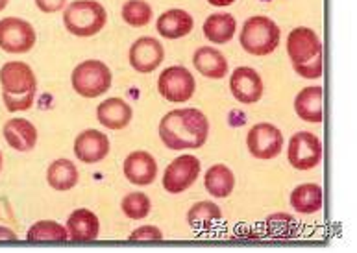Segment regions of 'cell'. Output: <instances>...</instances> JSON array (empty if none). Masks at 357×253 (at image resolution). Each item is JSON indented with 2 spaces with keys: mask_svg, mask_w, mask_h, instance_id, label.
I'll use <instances>...</instances> for the list:
<instances>
[{
  "mask_svg": "<svg viewBox=\"0 0 357 253\" xmlns=\"http://www.w3.org/2000/svg\"><path fill=\"white\" fill-rule=\"evenodd\" d=\"M209 121L200 109L169 111L160 122V139L169 150H198L208 141Z\"/></svg>",
  "mask_w": 357,
  "mask_h": 253,
  "instance_id": "obj_1",
  "label": "cell"
},
{
  "mask_svg": "<svg viewBox=\"0 0 357 253\" xmlns=\"http://www.w3.org/2000/svg\"><path fill=\"white\" fill-rule=\"evenodd\" d=\"M287 54L294 72L305 79H319L324 72L322 43L314 30L298 26L287 37Z\"/></svg>",
  "mask_w": 357,
  "mask_h": 253,
  "instance_id": "obj_2",
  "label": "cell"
},
{
  "mask_svg": "<svg viewBox=\"0 0 357 253\" xmlns=\"http://www.w3.org/2000/svg\"><path fill=\"white\" fill-rule=\"evenodd\" d=\"M107 13L95 0H75L65 8L63 24L73 36L93 37L106 26Z\"/></svg>",
  "mask_w": 357,
  "mask_h": 253,
  "instance_id": "obj_3",
  "label": "cell"
},
{
  "mask_svg": "<svg viewBox=\"0 0 357 253\" xmlns=\"http://www.w3.org/2000/svg\"><path fill=\"white\" fill-rule=\"evenodd\" d=\"M243 50L252 56H268L280 45V26L265 15L246 19L239 36Z\"/></svg>",
  "mask_w": 357,
  "mask_h": 253,
  "instance_id": "obj_4",
  "label": "cell"
},
{
  "mask_svg": "<svg viewBox=\"0 0 357 253\" xmlns=\"http://www.w3.org/2000/svg\"><path fill=\"white\" fill-rule=\"evenodd\" d=\"M113 82V74L104 61L98 59H86L76 65L70 74L73 89L84 98H98L109 91Z\"/></svg>",
  "mask_w": 357,
  "mask_h": 253,
  "instance_id": "obj_5",
  "label": "cell"
},
{
  "mask_svg": "<svg viewBox=\"0 0 357 253\" xmlns=\"http://www.w3.org/2000/svg\"><path fill=\"white\" fill-rule=\"evenodd\" d=\"M158 91L171 104H185L195 95L197 82H195V76L185 67L174 65V67H169V69L160 74Z\"/></svg>",
  "mask_w": 357,
  "mask_h": 253,
  "instance_id": "obj_6",
  "label": "cell"
},
{
  "mask_svg": "<svg viewBox=\"0 0 357 253\" xmlns=\"http://www.w3.org/2000/svg\"><path fill=\"white\" fill-rule=\"evenodd\" d=\"M36 30L19 17H6L0 21V48L8 54H26L36 45Z\"/></svg>",
  "mask_w": 357,
  "mask_h": 253,
  "instance_id": "obj_7",
  "label": "cell"
},
{
  "mask_svg": "<svg viewBox=\"0 0 357 253\" xmlns=\"http://www.w3.org/2000/svg\"><path fill=\"white\" fill-rule=\"evenodd\" d=\"M200 159L191 155V153H183L180 158L169 163L163 174V189L171 194H181L185 192L189 187L195 185V181L200 176Z\"/></svg>",
  "mask_w": 357,
  "mask_h": 253,
  "instance_id": "obj_8",
  "label": "cell"
},
{
  "mask_svg": "<svg viewBox=\"0 0 357 253\" xmlns=\"http://www.w3.org/2000/svg\"><path fill=\"white\" fill-rule=\"evenodd\" d=\"M287 158L296 170H311L322 161V143L311 132L294 133L287 146Z\"/></svg>",
  "mask_w": 357,
  "mask_h": 253,
  "instance_id": "obj_9",
  "label": "cell"
},
{
  "mask_svg": "<svg viewBox=\"0 0 357 253\" xmlns=\"http://www.w3.org/2000/svg\"><path fill=\"white\" fill-rule=\"evenodd\" d=\"M246 146L256 159L268 161V159L278 158L283 148L282 130L268 122H259L256 126H252L246 135Z\"/></svg>",
  "mask_w": 357,
  "mask_h": 253,
  "instance_id": "obj_10",
  "label": "cell"
},
{
  "mask_svg": "<svg viewBox=\"0 0 357 253\" xmlns=\"http://www.w3.org/2000/svg\"><path fill=\"white\" fill-rule=\"evenodd\" d=\"M0 85L6 95L38 93V79L30 65L22 61H8L0 67Z\"/></svg>",
  "mask_w": 357,
  "mask_h": 253,
  "instance_id": "obj_11",
  "label": "cell"
},
{
  "mask_svg": "<svg viewBox=\"0 0 357 253\" xmlns=\"http://www.w3.org/2000/svg\"><path fill=\"white\" fill-rule=\"evenodd\" d=\"M130 65L141 74L154 72L165 59V48L155 37H139L130 47Z\"/></svg>",
  "mask_w": 357,
  "mask_h": 253,
  "instance_id": "obj_12",
  "label": "cell"
},
{
  "mask_svg": "<svg viewBox=\"0 0 357 253\" xmlns=\"http://www.w3.org/2000/svg\"><path fill=\"white\" fill-rule=\"evenodd\" d=\"M229 89L241 104H257L263 96V79L250 67H239L229 78Z\"/></svg>",
  "mask_w": 357,
  "mask_h": 253,
  "instance_id": "obj_13",
  "label": "cell"
},
{
  "mask_svg": "<svg viewBox=\"0 0 357 253\" xmlns=\"http://www.w3.org/2000/svg\"><path fill=\"white\" fill-rule=\"evenodd\" d=\"M109 153V139L98 130H86L75 139V155L86 164L100 163Z\"/></svg>",
  "mask_w": 357,
  "mask_h": 253,
  "instance_id": "obj_14",
  "label": "cell"
},
{
  "mask_svg": "<svg viewBox=\"0 0 357 253\" xmlns=\"http://www.w3.org/2000/svg\"><path fill=\"white\" fill-rule=\"evenodd\" d=\"M124 176L130 183L137 185V187H146L152 185L158 178V163L152 153L137 150L132 152L128 158L124 159L123 164Z\"/></svg>",
  "mask_w": 357,
  "mask_h": 253,
  "instance_id": "obj_15",
  "label": "cell"
},
{
  "mask_svg": "<svg viewBox=\"0 0 357 253\" xmlns=\"http://www.w3.org/2000/svg\"><path fill=\"white\" fill-rule=\"evenodd\" d=\"M294 111L302 121L320 124L324 121V89L319 85L304 87L294 98Z\"/></svg>",
  "mask_w": 357,
  "mask_h": 253,
  "instance_id": "obj_16",
  "label": "cell"
},
{
  "mask_svg": "<svg viewBox=\"0 0 357 253\" xmlns=\"http://www.w3.org/2000/svg\"><path fill=\"white\" fill-rule=\"evenodd\" d=\"M134 111L123 98H107L96 107V118L107 130H124L132 122Z\"/></svg>",
  "mask_w": 357,
  "mask_h": 253,
  "instance_id": "obj_17",
  "label": "cell"
},
{
  "mask_svg": "<svg viewBox=\"0 0 357 253\" xmlns=\"http://www.w3.org/2000/svg\"><path fill=\"white\" fill-rule=\"evenodd\" d=\"M4 139L17 152H30L38 144V130L26 118H10L4 124Z\"/></svg>",
  "mask_w": 357,
  "mask_h": 253,
  "instance_id": "obj_18",
  "label": "cell"
},
{
  "mask_svg": "<svg viewBox=\"0 0 357 253\" xmlns=\"http://www.w3.org/2000/svg\"><path fill=\"white\" fill-rule=\"evenodd\" d=\"M67 233L75 243H89L95 240L100 233V220L89 209H76L67 218Z\"/></svg>",
  "mask_w": 357,
  "mask_h": 253,
  "instance_id": "obj_19",
  "label": "cell"
},
{
  "mask_svg": "<svg viewBox=\"0 0 357 253\" xmlns=\"http://www.w3.org/2000/svg\"><path fill=\"white\" fill-rule=\"evenodd\" d=\"M192 26H195V21L191 13L185 10H178V8L161 13L155 22V30L165 39H181L189 36L192 32Z\"/></svg>",
  "mask_w": 357,
  "mask_h": 253,
  "instance_id": "obj_20",
  "label": "cell"
},
{
  "mask_svg": "<svg viewBox=\"0 0 357 253\" xmlns=\"http://www.w3.org/2000/svg\"><path fill=\"white\" fill-rule=\"evenodd\" d=\"M192 65L198 72L211 79H222L228 74V59L215 47H200L192 56Z\"/></svg>",
  "mask_w": 357,
  "mask_h": 253,
  "instance_id": "obj_21",
  "label": "cell"
},
{
  "mask_svg": "<svg viewBox=\"0 0 357 253\" xmlns=\"http://www.w3.org/2000/svg\"><path fill=\"white\" fill-rule=\"evenodd\" d=\"M324 194L317 183H302L291 192V207L300 215H313L322 209Z\"/></svg>",
  "mask_w": 357,
  "mask_h": 253,
  "instance_id": "obj_22",
  "label": "cell"
},
{
  "mask_svg": "<svg viewBox=\"0 0 357 253\" xmlns=\"http://www.w3.org/2000/svg\"><path fill=\"white\" fill-rule=\"evenodd\" d=\"M204 36L213 45H226L234 39L237 21L231 13H213L204 21Z\"/></svg>",
  "mask_w": 357,
  "mask_h": 253,
  "instance_id": "obj_23",
  "label": "cell"
},
{
  "mask_svg": "<svg viewBox=\"0 0 357 253\" xmlns=\"http://www.w3.org/2000/svg\"><path fill=\"white\" fill-rule=\"evenodd\" d=\"M78 180H80V174H78V169L70 159H56L47 170L48 185L59 192L75 189L78 185Z\"/></svg>",
  "mask_w": 357,
  "mask_h": 253,
  "instance_id": "obj_24",
  "label": "cell"
},
{
  "mask_svg": "<svg viewBox=\"0 0 357 253\" xmlns=\"http://www.w3.org/2000/svg\"><path fill=\"white\" fill-rule=\"evenodd\" d=\"M204 187L213 198H228L235 189V176L229 167L217 163L209 167L204 178Z\"/></svg>",
  "mask_w": 357,
  "mask_h": 253,
  "instance_id": "obj_25",
  "label": "cell"
},
{
  "mask_svg": "<svg viewBox=\"0 0 357 253\" xmlns=\"http://www.w3.org/2000/svg\"><path fill=\"white\" fill-rule=\"evenodd\" d=\"M222 220V211L215 201H198L187 213V224L195 231H206Z\"/></svg>",
  "mask_w": 357,
  "mask_h": 253,
  "instance_id": "obj_26",
  "label": "cell"
},
{
  "mask_svg": "<svg viewBox=\"0 0 357 253\" xmlns=\"http://www.w3.org/2000/svg\"><path fill=\"white\" fill-rule=\"evenodd\" d=\"M28 243H65L69 238L67 227L59 226L58 222L54 220H39L36 222L26 233Z\"/></svg>",
  "mask_w": 357,
  "mask_h": 253,
  "instance_id": "obj_27",
  "label": "cell"
},
{
  "mask_svg": "<svg viewBox=\"0 0 357 253\" xmlns=\"http://www.w3.org/2000/svg\"><path fill=\"white\" fill-rule=\"evenodd\" d=\"M121 209L130 220H144L152 211V204L144 192H130L121 201Z\"/></svg>",
  "mask_w": 357,
  "mask_h": 253,
  "instance_id": "obj_28",
  "label": "cell"
},
{
  "mask_svg": "<svg viewBox=\"0 0 357 253\" xmlns=\"http://www.w3.org/2000/svg\"><path fill=\"white\" fill-rule=\"evenodd\" d=\"M123 19L134 28H143L152 21V8L144 0H128L123 6Z\"/></svg>",
  "mask_w": 357,
  "mask_h": 253,
  "instance_id": "obj_29",
  "label": "cell"
},
{
  "mask_svg": "<svg viewBox=\"0 0 357 253\" xmlns=\"http://www.w3.org/2000/svg\"><path fill=\"white\" fill-rule=\"evenodd\" d=\"M267 229L272 237L289 238L296 233V222L287 213H278L267 218Z\"/></svg>",
  "mask_w": 357,
  "mask_h": 253,
  "instance_id": "obj_30",
  "label": "cell"
},
{
  "mask_svg": "<svg viewBox=\"0 0 357 253\" xmlns=\"http://www.w3.org/2000/svg\"><path fill=\"white\" fill-rule=\"evenodd\" d=\"M33 98H36V93H26V95H6V93H2L6 109L11 111V113L28 111L33 106Z\"/></svg>",
  "mask_w": 357,
  "mask_h": 253,
  "instance_id": "obj_31",
  "label": "cell"
},
{
  "mask_svg": "<svg viewBox=\"0 0 357 253\" xmlns=\"http://www.w3.org/2000/svg\"><path fill=\"white\" fill-rule=\"evenodd\" d=\"M161 238H163V231L155 226H141L130 235V240H135V243L137 240H161Z\"/></svg>",
  "mask_w": 357,
  "mask_h": 253,
  "instance_id": "obj_32",
  "label": "cell"
},
{
  "mask_svg": "<svg viewBox=\"0 0 357 253\" xmlns=\"http://www.w3.org/2000/svg\"><path fill=\"white\" fill-rule=\"evenodd\" d=\"M67 0H36V4L43 13H58L59 10H63Z\"/></svg>",
  "mask_w": 357,
  "mask_h": 253,
  "instance_id": "obj_33",
  "label": "cell"
},
{
  "mask_svg": "<svg viewBox=\"0 0 357 253\" xmlns=\"http://www.w3.org/2000/svg\"><path fill=\"white\" fill-rule=\"evenodd\" d=\"M0 240H17V235L8 227H0Z\"/></svg>",
  "mask_w": 357,
  "mask_h": 253,
  "instance_id": "obj_34",
  "label": "cell"
},
{
  "mask_svg": "<svg viewBox=\"0 0 357 253\" xmlns=\"http://www.w3.org/2000/svg\"><path fill=\"white\" fill-rule=\"evenodd\" d=\"M209 4L215 6V8H224V6H231L235 0H208Z\"/></svg>",
  "mask_w": 357,
  "mask_h": 253,
  "instance_id": "obj_35",
  "label": "cell"
},
{
  "mask_svg": "<svg viewBox=\"0 0 357 253\" xmlns=\"http://www.w3.org/2000/svg\"><path fill=\"white\" fill-rule=\"evenodd\" d=\"M8 2H10V0H0V11L4 10L6 6H8Z\"/></svg>",
  "mask_w": 357,
  "mask_h": 253,
  "instance_id": "obj_36",
  "label": "cell"
},
{
  "mask_svg": "<svg viewBox=\"0 0 357 253\" xmlns=\"http://www.w3.org/2000/svg\"><path fill=\"white\" fill-rule=\"evenodd\" d=\"M0 170H2V152H0Z\"/></svg>",
  "mask_w": 357,
  "mask_h": 253,
  "instance_id": "obj_37",
  "label": "cell"
}]
</instances>
